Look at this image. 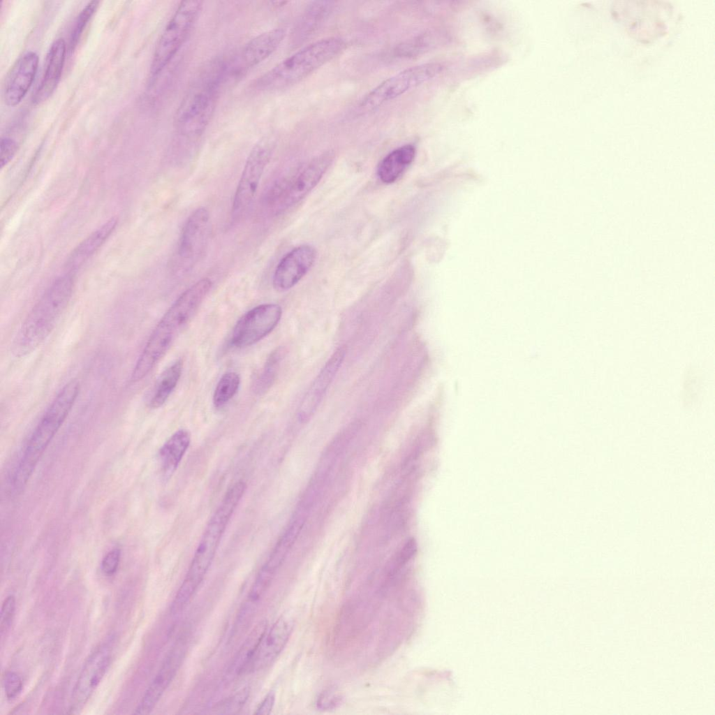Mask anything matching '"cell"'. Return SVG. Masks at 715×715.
Here are the masks:
<instances>
[{
    "instance_id": "6da1fadb",
    "label": "cell",
    "mask_w": 715,
    "mask_h": 715,
    "mask_svg": "<svg viewBox=\"0 0 715 715\" xmlns=\"http://www.w3.org/2000/svg\"><path fill=\"white\" fill-rule=\"evenodd\" d=\"M203 278L184 290L163 314L138 357L130 380L136 383L153 369L191 321L212 287Z\"/></svg>"
},
{
    "instance_id": "7a4b0ae2",
    "label": "cell",
    "mask_w": 715,
    "mask_h": 715,
    "mask_svg": "<svg viewBox=\"0 0 715 715\" xmlns=\"http://www.w3.org/2000/svg\"><path fill=\"white\" fill-rule=\"evenodd\" d=\"M227 82L226 60L214 59L200 70L175 112L174 124L179 135L193 138L204 132Z\"/></svg>"
},
{
    "instance_id": "3957f363",
    "label": "cell",
    "mask_w": 715,
    "mask_h": 715,
    "mask_svg": "<svg viewBox=\"0 0 715 715\" xmlns=\"http://www.w3.org/2000/svg\"><path fill=\"white\" fill-rule=\"evenodd\" d=\"M246 489V484L243 480L235 482L228 488L211 516L173 600L177 607L186 606L209 569L226 527Z\"/></svg>"
},
{
    "instance_id": "277c9868",
    "label": "cell",
    "mask_w": 715,
    "mask_h": 715,
    "mask_svg": "<svg viewBox=\"0 0 715 715\" xmlns=\"http://www.w3.org/2000/svg\"><path fill=\"white\" fill-rule=\"evenodd\" d=\"M74 286L72 274L58 277L33 307L23 322L13 351L18 356L38 348L50 335L60 320L71 298Z\"/></svg>"
},
{
    "instance_id": "5b68a950",
    "label": "cell",
    "mask_w": 715,
    "mask_h": 715,
    "mask_svg": "<svg viewBox=\"0 0 715 715\" xmlns=\"http://www.w3.org/2000/svg\"><path fill=\"white\" fill-rule=\"evenodd\" d=\"M80 390L77 379L68 381L54 397L34 429L16 466L12 487L19 493L26 486L40 458L71 412Z\"/></svg>"
},
{
    "instance_id": "8992f818",
    "label": "cell",
    "mask_w": 715,
    "mask_h": 715,
    "mask_svg": "<svg viewBox=\"0 0 715 715\" xmlns=\"http://www.w3.org/2000/svg\"><path fill=\"white\" fill-rule=\"evenodd\" d=\"M346 47L339 37L314 42L282 60L257 79L260 91H279L297 84L339 55Z\"/></svg>"
},
{
    "instance_id": "52a82bcc",
    "label": "cell",
    "mask_w": 715,
    "mask_h": 715,
    "mask_svg": "<svg viewBox=\"0 0 715 715\" xmlns=\"http://www.w3.org/2000/svg\"><path fill=\"white\" fill-rule=\"evenodd\" d=\"M202 1H181L165 27L153 54L149 69L150 82L167 67L190 34L202 8Z\"/></svg>"
},
{
    "instance_id": "ba28073f",
    "label": "cell",
    "mask_w": 715,
    "mask_h": 715,
    "mask_svg": "<svg viewBox=\"0 0 715 715\" xmlns=\"http://www.w3.org/2000/svg\"><path fill=\"white\" fill-rule=\"evenodd\" d=\"M443 70L440 63L432 62L406 68L385 80L362 100L360 107L374 110L438 75Z\"/></svg>"
},
{
    "instance_id": "9c48e42d",
    "label": "cell",
    "mask_w": 715,
    "mask_h": 715,
    "mask_svg": "<svg viewBox=\"0 0 715 715\" xmlns=\"http://www.w3.org/2000/svg\"><path fill=\"white\" fill-rule=\"evenodd\" d=\"M273 148L272 141L265 137L250 151L233 197L231 212L234 220L240 219L252 203Z\"/></svg>"
},
{
    "instance_id": "30bf717a",
    "label": "cell",
    "mask_w": 715,
    "mask_h": 715,
    "mask_svg": "<svg viewBox=\"0 0 715 715\" xmlns=\"http://www.w3.org/2000/svg\"><path fill=\"white\" fill-rule=\"evenodd\" d=\"M333 159L330 152L314 159L289 182L274 184L266 195V202L271 207H288L304 198L318 183Z\"/></svg>"
},
{
    "instance_id": "8fae6325",
    "label": "cell",
    "mask_w": 715,
    "mask_h": 715,
    "mask_svg": "<svg viewBox=\"0 0 715 715\" xmlns=\"http://www.w3.org/2000/svg\"><path fill=\"white\" fill-rule=\"evenodd\" d=\"M210 217L205 207L196 209L187 219L178 242L176 267L186 272L198 263L207 244Z\"/></svg>"
},
{
    "instance_id": "7c38bea8",
    "label": "cell",
    "mask_w": 715,
    "mask_h": 715,
    "mask_svg": "<svg viewBox=\"0 0 715 715\" xmlns=\"http://www.w3.org/2000/svg\"><path fill=\"white\" fill-rule=\"evenodd\" d=\"M282 315L277 304H263L244 314L235 324L231 344L237 348L251 346L269 334L277 325Z\"/></svg>"
},
{
    "instance_id": "4fadbf2b",
    "label": "cell",
    "mask_w": 715,
    "mask_h": 715,
    "mask_svg": "<svg viewBox=\"0 0 715 715\" xmlns=\"http://www.w3.org/2000/svg\"><path fill=\"white\" fill-rule=\"evenodd\" d=\"M109 642L96 647L84 663L71 697V714L80 712L105 675L112 660V648Z\"/></svg>"
},
{
    "instance_id": "5bb4252c",
    "label": "cell",
    "mask_w": 715,
    "mask_h": 715,
    "mask_svg": "<svg viewBox=\"0 0 715 715\" xmlns=\"http://www.w3.org/2000/svg\"><path fill=\"white\" fill-rule=\"evenodd\" d=\"M186 648L184 637L175 644L135 709V714H148L153 710L181 666Z\"/></svg>"
},
{
    "instance_id": "9a60e30c",
    "label": "cell",
    "mask_w": 715,
    "mask_h": 715,
    "mask_svg": "<svg viewBox=\"0 0 715 715\" xmlns=\"http://www.w3.org/2000/svg\"><path fill=\"white\" fill-rule=\"evenodd\" d=\"M38 61V54L29 51L14 62L3 84V99L6 105L16 106L25 97L35 79Z\"/></svg>"
},
{
    "instance_id": "2e32d148",
    "label": "cell",
    "mask_w": 715,
    "mask_h": 715,
    "mask_svg": "<svg viewBox=\"0 0 715 715\" xmlns=\"http://www.w3.org/2000/svg\"><path fill=\"white\" fill-rule=\"evenodd\" d=\"M316 252L310 245L297 246L286 253L278 263L273 275L272 284L278 291L293 288L313 265Z\"/></svg>"
},
{
    "instance_id": "e0dca14e",
    "label": "cell",
    "mask_w": 715,
    "mask_h": 715,
    "mask_svg": "<svg viewBox=\"0 0 715 715\" xmlns=\"http://www.w3.org/2000/svg\"><path fill=\"white\" fill-rule=\"evenodd\" d=\"M293 628V621L281 617L265 632L249 665L248 674L270 665L286 645Z\"/></svg>"
},
{
    "instance_id": "ac0fdd59",
    "label": "cell",
    "mask_w": 715,
    "mask_h": 715,
    "mask_svg": "<svg viewBox=\"0 0 715 715\" xmlns=\"http://www.w3.org/2000/svg\"><path fill=\"white\" fill-rule=\"evenodd\" d=\"M345 355L346 349L344 347L337 348L312 382L299 408L298 418L301 422L308 421L316 411L341 367Z\"/></svg>"
},
{
    "instance_id": "d6986e66",
    "label": "cell",
    "mask_w": 715,
    "mask_h": 715,
    "mask_svg": "<svg viewBox=\"0 0 715 715\" xmlns=\"http://www.w3.org/2000/svg\"><path fill=\"white\" fill-rule=\"evenodd\" d=\"M286 35L283 28H274L261 33L251 39L242 48L233 63L242 75L268 58L280 45Z\"/></svg>"
},
{
    "instance_id": "ffe728a7",
    "label": "cell",
    "mask_w": 715,
    "mask_h": 715,
    "mask_svg": "<svg viewBox=\"0 0 715 715\" xmlns=\"http://www.w3.org/2000/svg\"><path fill=\"white\" fill-rule=\"evenodd\" d=\"M68 52L63 38L55 39L47 53L41 80L32 96V103L40 105L47 101L56 90L62 74Z\"/></svg>"
},
{
    "instance_id": "44dd1931",
    "label": "cell",
    "mask_w": 715,
    "mask_h": 715,
    "mask_svg": "<svg viewBox=\"0 0 715 715\" xmlns=\"http://www.w3.org/2000/svg\"><path fill=\"white\" fill-rule=\"evenodd\" d=\"M117 224V219L111 218L78 244L67 259L65 266L68 273L73 274L81 267L108 239Z\"/></svg>"
},
{
    "instance_id": "7402d4cb",
    "label": "cell",
    "mask_w": 715,
    "mask_h": 715,
    "mask_svg": "<svg viewBox=\"0 0 715 715\" xmlns=\"http://www.w3.org/2000/svg\"><path fill=\"white\" fill-rule=\"evenodd\" d=\"M191 443V434L185 429L175 432L159 451L161 471L165 479L172 476Z\"/></svg>"
},
{
    "instance_id": "603a6c76",
    "label": "cell",
    "mask_w": 715,
    "mask_h": 715,
    "mask_svg": "<svg viewBox=\"0 0 715 715\" xmlns=\"http://www.w3.org/2000/svg\"><path fill=\"white\" fill-rule=\"evenodd\" d=\"M415 156V147L411 144L392 150L378 165L377 173L379 179L386 184L394 182L413 162Z\"/></svg>"
},
{
    "instance_id": "cb8c5ba5",
    "label": "cell",
    "mask_w": 715,
    "mask_h": 715,
    "mask_svg": "<svg viewBox=\"0 0 715 715\" xmlns=\"http://www.w3.org/2000/svg\"><path fill=\"white\" fill-rule=\"evenodd\" d=\"M182 371V361L178 360L163 371L149 401L150 408H158L163 405L175 388Z\"/></svg>"
},
{
    "instance_id": "d4e9b609",
    "label": "cell",
    "mask_w": 715,
    "mask_h": 715,
    "mask_svg": "<svg viewBox=\"0 0 715 715\" xmlns=\"http://www.w3.org/2000/svg\"><path fill=\"white\" fill-rule=\"evenodd\" d=\"M267 629L265 621L259 622L255 626L237 654L231 665V671L237 675L248 674L249 665Z\"/></svg>"
},
{
    "instance_id": "484cf974",
    "label": "cell",
    "mask_w": 715,
    "mask_h": 715,
    "mask_svg": "<svg viewBox=\"0 0 715 715\" xmlns=\"http://www.w3.org/2000/svg\"><path fill=\"white\" fill-rule=\"evenodd\" d=\"M332 3L329 1H316L309 5L305 10L299 27L297 29L296 36L302 39L308 36L312 31L323 20L332 10Z\"/></svg>"
},
{
    "instance_id": "4316f807",
    "label": "cell",
    "mask_w": 715,
    "mask_h": 715,
    "mask_svg": "<svg viewBox=\"0 0 715 715\" xmlns=\"http://www.w3.org/2000/svg\"><path fill=\"white\" fill-rule=\"evenodd\" d=\"M286 353L283 347H279L268 356L261 373L256 378L253 390L257 394H263L272 386L275 381L280 364Z\"/></svg>"
},
{
    "instance_id": "83f0119b",
    "label": "cell",
    "mask_w": 715,
    "mask_h": 715,
    "mask_svg": "<svg viewBox=\"0 0 715 715\" xmlns=\"http://www.w3.org/2000/svg\"><path fill=\"white\" fill-rule=\"evenodd\" d=\"M240 384V377L234 371L224 374L219 381L213 395L215 407L220 408L226 404L237 393Z\"/></svg>"
},
{
    "instance_id": "f1b7e54d",
    "label": "cell",
    "mask_w": 715,
    "mask_h": 715,
    "mask_svg": "<svg viewBox=\"0 0 715 715\" xmlns=\"http://www.w3.org/2000/svg\"><path fill=\"white\" fill-rule=\"evenodd\" d=\"M98 1H91L78 14L70 34L68 52L72 54L80 40L83 31L91 20L99 6Z\"/></svg>"
},
{
    "instance_id": "f546056e",
    "label": "cell",
    "mask_w": 715,
    "mask_h": 715,
    "mask_svg": "<svg viewBox=\"0 0 715 715\" xmlns=\"http://www.w3.org/2000/svg\"><path fill=\"white\" fill-rule=\"evenodd\" d=\"M249 696V689L246 687L242 688L218 704L215 707V712L221 714H236L243 707Z\"/></svg>"
},
{
    "instance_id": "4dcf8cb0",
    "label": "cell",
    "mask_w": 715,
    "mask_h": 715,
    "mask_svg": "<svg viewBox=\"0 0 715 715\" xmlns=\"http://www.w3.org/2000/svg\"><path fill=\"white\" fill-rule=\"evenodd\" d=\"M16 600L13 595L8 596L3 601L1 610L0 631L3 636L10 629L15 613Z\"/></svg>"
},
{
    "instance_id": "1f68e13d",
    "label": "cell",
    "mask_w": 715,
    "mask_h": 715,
    "mask_svg": "<svg viewBox=\"0 0 715 715\" xmlns=\"http://www.w3.org/2000/svg\"><path fill=\"white\" fill-rule=\"evenodd\" d=\"M5 695L8 700L15 699L22 690L21 677L15 672H7L3 679Z\"/></svg>"
},
{
    "instance_id": "d6a6232c",
    "label": "cell",
    "mask_w": 715,
    "mask_h": 715,
    "mask_svg": "<svg viewBox=\"0 0 715 715\" xmlns=\"http://www.w3.org/2000/svg\"><path fill=\"white\" fill-rule=\"evenodd\" d=\"M121 559V551L119 548L110 550L101 561V570L107 576L113 575L117 570Z\"/></svg>"
},
{
    "instance_id": "836d02e7",
    "label": "cell",
    "mask_w": 715,
    "mask_h": 715,
    "mask_svg": "<svg viewBox=\"0 0 715 715\" xmlns=\"http://www.w3.org/2000/svg\"><path fill=\"white\" fill-rule=\"evenodd\" d=\"M18 149L17 142L9 137H3L0 143L1 168L6 166L14 157Z\"/></svg>"
},
{
    "instance_id": "e575fe53",
    "label": "cell",
    "mask_w": 715,
    "mask_h": 715,
    "mask_svg": "<svg viewBox=\"0 0 715 715\" xmlns=\"http://www.w3.org/2000/svg\"><path fill=\"white\" fill-rule=\"evenodd\" d=\"M416 552V544L415 540L411 539L409 540L404 545L401 552L398 554L396 561L394 564L392 569L390 571L391 574L395 573L399 568L403 567L406 563L413 556Z\"/></svg>"
},
{
    "instance_id": "d590c367",
    "label": "cell",
    "mask_w": 715,
    "mask_h": 715,
    "mask_svg": "<svg viewBox=\"0 0 715 715\" xmlns=\"http://www.w3.org/2000/svg\"><path fill=\"white\" fill-rule=\"evenodd\" d=\"M275 702V695L273 693H268L258 705L256 709V714L267 715L272 712Z\"/></svg>"
},
{
    "instance_id": "8d00e7d4",
    "label": "cell",
    "mask_w": 715,
    "mask_h": 715,
    "mask_svg": "<svg viewBox=\"0 0 715 715\" xmlns=\"http://www.w3.org/2000/svg\"><path fill=\"white\" fill-rule=\"evenodd\" d=\"M332 692H326L321 695L318 699L317 705L320 707L330 708L331 706L334 705L337 703V696L332 693Z\"/></svg>"
}]
</instances>
